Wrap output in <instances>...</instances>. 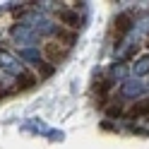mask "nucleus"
I'll return each instance as SVG.
<instances>
[{"instance_id": "39448f33", "label": "nucleus", "mask_w": 149, "mask_h": 149, "mask_svg": "<svg viewBox=\"0 0 149 149\" xmlns=\"http://www.w3.org/2000/svg\"><path fill=\"white\" fill-rule=\"evenodd\" d=\"M51 39H55L60 46H65V48H72V46L77 43V31L74 29H65V26H55Z\"/></svg>"}, {"instance_id": "7ed1b4c3", "label": "nucleus", "mask_w": 149, "mask_h": 149, "mask_svg": "<svg viewBox=\"0 0 149 149\" xmlns=\"http://www.w3.org/2000/svg\"><path fill=\"white\" fill-rule=\"evenodd\" d=\"M39 74H36L31 68H22V72L17 74V79H15V84H12V94H22V91H29L34 89L36 84H39Z\"/></svg>"}, {"instance_id": "1a4fd4ad", "label": "nucleus", "mask_w": 149, "mask_h": 149, "mask_svg": "<svg viewBox=\"0 0 149 149\" xmlns=\"http://www.w3.org/2000/svg\"><path fill=\"white\" fill-rule=\"evenodd\" d=\"M147 46H149V39H147Z\"/></svg>"}, {"instance_id": "423d86ee", "label": "nucleus", "mask_w": 149, "mask_h": 149, "mask_svg": "<svg viewBox=\"0 0 149 149\" xmlns=\"http://www.w3.org/2000/svg\"><path fill=\"white\" fill-rule=\"evenodd\" d=\"M127 116L130 118H144V116H149V99H142V101H137L135 106H130L127 108Z\"/></svg>"}, {"instance_id": "6e6552de", "label": "nucleus", "mask_w": 149, "mask_h": 149, "mask_svg": "<svg viewBox=\"0 0 149 149\" xmlns=\"http://www.w3.org/2000/svg\"><path fill=\"white\" fill-rule=\"evenodd\" d=\"M123 111H125L123 101H113V104L106 106V116H108V118H118V116H123Z\"/></svg>"}, {"instance_id": "0eeeda50", "label": "nucleus", "mask_w": 149, "mask_h": 149, "mask_svg": "<svg viewBox=\"0 0 149 149\" xmlns=\"http://www.w3.org/2000/svg\"><path fill=\"white\" fill-rule=\"evenodd\" d=\"M31 70H34L36 74H39V79H43V77H51V74L55 72V68H53L51 63H46L43 58H41V60H36V63L31 65Z\"/></svg>"}, {"instance_id": "20e7f679", "label": "nucleus", "mask_w": 149, "mask_h": 149, "mask_svg": "<svg viewBox=\"0 0 149 149\" xmlns=\"http://www.w3.org/2000/svg\"><path fill=\"white\" fill-rule=\"evenodd\" d=\"M130 24H132V15L130 12H120L113 19V24H111V39H113L116 46L125 39V34L130 31Z\"/></svg>"}, {"instance_id": "f257e3e1", "label": "nucleus", "mask_w": 149, "mask_h": 149, "mask_svg": "<svg viewBox=\"0 0 149 149\" xmlns=\"http://www.w3.org/2000/svg\"><path fill=\"white\" fill-rule=\"evenodd\" d=\"M41 55H43V60H46V63H51L53 68H58L60 63L68 60L70 48L60 46L55 39H43V41H41Z\"/></svg>"}, {"instance_id": "f03ea898", "label": "nucleus", "mask_w": 149, "mask_h": 149, "mask_svg": "<svg viewBox=\"0 0 149 149\" xmlns=\"http://www.w3.org/2000/svg\"><path fill=\"white\" fill-rule=\"evenodd\" d=\"M53 17L58 19L60 26H65V29H74V31H77L79 24H82V15L77 12V7L60 5V7H55V10H53Z\"/></svg>"}]
</instances>
